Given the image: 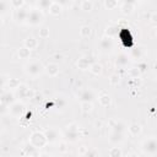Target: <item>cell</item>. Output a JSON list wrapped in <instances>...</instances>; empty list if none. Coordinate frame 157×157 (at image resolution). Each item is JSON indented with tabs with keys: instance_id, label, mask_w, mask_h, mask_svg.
<instances>
[{
	"instance_id": "obj_11",
	"label": "cell",
	"mask_w": 157,
	"mask_h": 157,
	"mask_svg": "<svg viewBox=\"0 0 157 157\" xmlns=\"http://www.w3.org/2000/svg\"><path fill=\"white\" fill-rule=\"evenodd\" d=\"M118 34L120 36V38H121V40L124 42L125 47H128V48H131L132 38H131V36H130L129 28H119V29H118Z\"/></svg>"
},
{
	"instance_id": "obj_4",
	"label": "cell",
	"mask_w": 157,
	"mask_h": 157,
	"mask_svg": "<svg viewBox=\"0 0 157 157\" xmlns=\"http://www.w3.org/2000/svg\"><path fill=\"white\" fill-rule=\"evenodd\" d=\"M43 70H44L43 64H42L40 61H37V60L29 61L28 64L25 65V71H26V74L29 75V76H33V77L40 75Z\"/></svg>"
},
{
	"instance_id": "obj_22",
	"label": "cell",
	"mask_w": 157,
	"mask_h": 157,
	"mask_svg": "<svg viewBox=\"0 0 157 157\" xmlns=\"http://www.w3.org/2000/svg\"><path fill=\"white\" fill-rule=\"evenodd\" d=\"M48 11H49V13H50L52 16H59V15L61 13V11H63V6H61L60 4H58V2H55V1H53V2H52V5L49 6Z\"/></svg>"
},
{
	"instance_id": "obj_14",
	"label": "cell",
	"mask_w": 157,
	"mask_h": 157,
	"mask_svg": "<svg viewBox=\"0 0 157 157\" xmlns=\"http://www.w3.org/2000/svg\"><path fill=\"white\" fill-rule=\"evenodd\" d=\"M0 101H1L2 104H5L6 107H9L10 104H12V103L16 101V98H15V94H13L12 92L7 91V92H4V93L0 96Z\"/></svg>"
},
{
	"instance_id": "obj_12",
	"label": "cell",
	"mask_w": 157,
	"mask_h": 157,
	"mask_svg": "<svg viewBox=\"0 0 157 157\" xmlns=\"http://www.w3.org/2000/svg\"><path fill=\"white\" fill-rule=\"evenodd\" d=\"M78 99L81 102H92L94 99V93L90 88H85L78 93Z\"/></svg>"
},
{
	"instance_id": "obj_9",
	"label": "cell",
	"mask_w": 157,
	"mask_h": 157,
	"mask_svg": "<svg viewBox=\"0 0 157 157\" xmlns=\"http://www.w3.org/2000/svg\"><path fill=\"white\" fill-rule=\"evenodd\" d=\"M27 11L25 7H20V9H15L13 13H12V18L17 22V23H23L26 22V17H27Z\"/></svg>"
},
{
	"instance_id": "obj_27",
	"label": "cell",
	"mask_w": 157,
	"mask_h": 157,
	"mask_svg": "<svg viewBox=\"0 0 157 157\" xmlns=\"http://www.w3.org/2000/svg\"><path fill=\"white\" fill-rule=\"evenodd\" d=\"M17 55L20 56V59H28L29 55H31V50L26 47H21L18 50H17Z\"/></svg>"
},
{
	"instance_id": "obj_45",
	"label": "cell",
	"mask_w": 157,
	"mask_h": 157,
	"mask_svg": "<svg viewBox=\"0 0 157 157\" xmlns=\"http://www.w3.org/2000/svg\"><path fill=\"white\" fill-rule=\"evenodd\" d=\"M66 142H60L59 144V151L60 152H66Z\"/></svg>"
},
{
	"instance_id": "obj_41",
	"label": "cell",
	"mask_w": 157,
	"mask_h": 157,
	"mask_svg": "<svg viewBox=\"0 0 157 157\" xmlns=\"http://www.w3.org/2000/svg\"><path fill=\"white\" fill-rule=\"evenodd\" d=\"M7 9H9V5L5 0H0V16L5 15L7 12Z\"/></svg>"
},
{
	"instance_id": "obj_20",
	"label": "cell",
	"mask_w": 157,
	"mask_h": 157,
	"mask_svg": "<svg viewBox=\"0 0 157 157\" xmlns=\"http://www.w3.org/2000/svg\"><path fill=\"white\" fill-rule=\"evenodd\" d=\"M109 124H110L112 130H114V131L124 132V131L126 130V125H125L123 121H120V120H110Z\"/></svg>"
},
{
	"instance_id": "obj_32",
	"label": "cell",
	"mask_w": 157,
	"mask_h": 157,
	"mask_svg": "<svg viewBox=\"0 0 157 157\" xmlns=\"http://www.w3.org/2000/svg\"><path fill=\"white\" fill-rule=\"evenodd\" d=\"M80 107H81V110H82L83 113H90V112H92V109H93L92 102H81Z\"/></svg>"
},
{
	"instance_id": "obj_40",
	"label": "cell",
	"mask_w": 157,
	"mask_h": 157,
	"mask_svg": "<svg viewBox=\"0 0 157 157\" xmlns=\"http://www.w3.org/2000/svg\"><path fill=\"white\" fill-rule=\"evenodd\" d=\"M10 2L13 9H20V7H23L26 0H10Z\"/></svg>"
},
{
	"instance_id": "obj_47",
	"label": "cell",
	"mask_w": 157,
	"mask_h": 157,
	"mask_svg": "<svg viewBox=\"0 0 157 157\" xmlns=\"http://www.w3.org/2000/svg\"><path fill=\"white\" fill-rule=\"evenodd\" d=\"M139 0H123V2L125 4H131V5H136Z\"/></svg>"
},
{
	"instance_id": "obj_25",
	"label": "cell",
	"mask_w": 157,
	"mask_h": 157,
	"mask_svg": "<svg viewBox=\"0 0 157 157\" xmlns=\"http://www.w3.org/2000/svg\"><path fill=\"white\" fill-rule=\"evenodd\" d=\"M90 71L93 74V75H96V76H98V75H101L102 74V71H103V67H102V65L101 64H98V63H91V65H90Z\"/></svg>"
},
{
	"instance_id": "obj_50",
	"label": "cell",
	"mask_w": 157,
	"mask_h": 157,
	"mask_svg": "<svg viewBox=\"0 0 157 157\" xmlns=\"http://www.w3.org/2000/svg\"><path fill=\"white\" fill-rule=\"evenodd\" d=\"M26 2H28L29 5H34V4L38 2V0H26Z\"/></svg>"
},
{
	"instance_id": "obj_15",
	"label": "cell",
	"mask_w": 157,
	"mask_h": 157,
	"mask_svg": "<svg viewBox=\"0 0 157 157\" xmlns=\"http://www.w3.org/2000/svg\"><path fill=\"white\" fill-rule=\"evenodd\" d=\"M129 61H130V56L128 54H125V53H120V54H118V56H117L114 63H115L117 66L124 67V66H126L129 64Z\"/></svg>"
},
{
	"instance_id": "obj_10",
	"label": "cell",
	"mask_w": 157,
	"mask_h": 157,
	"mask_svg": "<svg viewBox=\"0 0 157 157\" xmlns=\"http://www.w3.org/2000/svg\"><path fill=\"white\" fill-rule=\"evenodd\" d=\"M21 155L22 156H27V157H36V156H40V152H39L38 148H36L33 145H31L28 142L25 147H22Z\"/></svg>"
},
{
	"instance_id": "obj_19",
	"label": "cell",
	"mask_w": 157,
	"mask_h": 157,
	"mask_svg": "<svg viewBox=\"0 0 157 157\" xmlns=\"http://www.w3.org/2000/svg\"><path fill=\"white\" fill-rule=\"evenodd\" d=\"M98 103L102 105V107H109L110 103H112V98L108 93L105 92H101L99 96H98Z\"/></svg>"
},
{
	"instance_id": "obj_54",
	"label": "cell",
	"mask_w": 157,
	"mask_h": 157,
	"mask_svg": "<svg viewBox=\"0 0 157 157\" xmlns=\"http://www.w3.org/2000/svg\"><path fill=\"white\" fill-rule=\"evenodd\" d=\"M1 131H2V126L0 125V132H1Z\"/></svg>"
},
{
	"instance_id": "obj_33",
	"label": "cell",
	"mask_w": 157,
	"mask_h": 157,
	"mask_svg": "<svg viewBox=\"0 0 157 157\" xmlns=\"http://www.w3.org/2000/svg\"><path fill=\"white\" fill-rule=\"evenodd\" d=\"M92 9H93V4H92L91 0H83L81 2V10H83L86 12H90Z\"/></svg>"
},
{
	"instance_id": "obj_13",
	"label": "cell",
	"mask_w": 157,
	"mask_h": 157,
	"mask_svg": "<svg viewBox=\"0 0 157 157\" xmlns=\"http://www.w3.org/2000/svg\"><path fill=\"white\" fill-rule=\"evenodd\" d=\"M109 142L110 144H114V145H118L120 142L124 141V132H119V131H114L112 130V132L109 134Z\"/></svg>"
},
{
	"instance_id": "obj_18",
	"label": "cell",
	"mask_w": 157,
	"mask_h": 157,
	"mask_svg": "<svg viewBox=\"0 0 157 157\" xmlns=\"http://www.w3.org/2000/svg\"><path fill=\"white\" fill-rule=\"evenodd\" d=\"M23 47L28 48L29 50H33V49H36V48L38 47V40H37L33 36H28V37L23 40Z\"/></svg>"
},
{
	"instance_id": "obj_24",
	"label": "cell",
	"mask_w": 157,
	"mask_h": 157,
	"mask_svg": "<svg viewBox=\"0 0 157 157\" xmlns=\"http://www.w3.org/2000/svg\"><path fill=\"white\" fill-rule=\"evenodd\" d=\"M134 10H135V5L125 4V2H123V4L120 5V12H121L123 15H125V16L131 15V13L134 12Z\"/></svg>"
},
{
	"instance_id": "obj_26",
	"label": "cell",
	"mask_w": 157,
	"mask_h": 157,
	"mask_svg": "<svg viewBox=\"0 0 157 157\" xmlns=\"http://www.w3.org/2000/svg\"><path fill=\"white\" fill-rule=\"evenodd\" d=\"M118 29H119L118 26H115V25H110V26H108L107 29H105V36L109 37V38H113V37L118 36Z\"/></svg>"
},
{
	"instance_id": "obj_37",
	"label": "cell",
	"mask_w": 157,
	"mask_h": 157,
	"mask_svg": "<svg viewBox=\"0 0 157 157\" xmlns=\"http://www.w3.org/2000/svg\"><path fill=\"white\" fill-rule=\"evenodd\" d=\"M141 55H142V49H141L140 47H137V48H132V49H131L130 58H137V59H140Z\"/></svg>"
},
{
	"instance_id": "obj_2",
	"label": "cell",
	"mask_w": 157,
	"mask_h": 157,
	"mask_svg": "<svg viewBox=\"0 0 157 157\" xmlns=\"http://www.w3.org/2000/svg\"><path fill=\"white\" fill-rule=\"evenodd\" d=\"M29 144L33 145L36 148L40 150V148L45 147L48 141H47V137L43 131H33L29 136Z\"/></svg>"
},
{
	"instance_id": "obj_21",
	"label": "cell",
	"mask_w": 157,
	"mask_h": 157,
	"mask_svg": "<svg viewBox=\"0 0 157 157\" xmlns=\"http://www.w3.org/2000/svg\"><path fill=\"white\" fill-rule=\"evenodd\" d=\"M126 129H128V131H129V134H130L131 136H137V135H140V134H141V130H142L141 125L137 124V123H131L129 126H126Z\"/></svg>"
},
{
	"instance_id": "obj_52",
	"label": "cell",
	"mask_w": 157,
	"mask_h": 157,
	"mask_svg": "<svg viewBox=\"0 0 157 157\" xmlns=\"http://www.w3.org/2000/svg\"><path fill=\"white\" fill-rule=\"evenodd\" d=\"M4 85H5V80H4V77H2V76H0V88H1Z\"/></svg>"
},
{
	"instance_id": "obj_39",
	"label": "cell",
	"mask_w": 157,
	"mask_h": 157,
	"mask_svg": "<svg viewBox=\"0 0 157 157\" xmlns=\"http://www.w3.org/2000/svg\"><path fill=\"white\" fill-rule=\"evenodd\" d=\"M38 34H39V37H40L42 39L49 38V28H48V27H42V28L39 29V32H38Z\"/></svg>"
},
{
	"instance_id": "obj_44",
	"label": "cell",
	"mask_w": 157,
	"mask_h": 157,
	"mask_svg": "<svg viewBox=\"0 0 157 157\" xmlns=\"http://www.w3.org/2000/svg\"><path fill=\"white\" fill-rule=\"evenodd\" d=\"M87 148H88L87 146H81V147L78 148V152H77V153H78V156H85V153H86Z\"/></svg>"
},
{
	"instance_id": "obj_5",
	"label": "cell",
	"mask_w": 157,
	"mask_h": 157,
	"mask_svg": "<svg viewBox=\"0 0 157 157\" xmlns=\"http://www.w3.org/2000/svg\"><path fill=\"white\" fill-rule=\"evenodd\" d=\"M64 137H65V141L67 142H75L77 141L81 135H80V130H78V126L76 124H70L66 126V130H65V134H64Z\"/></svg>"
},
{
	"instance_id": "obj_3",
	"label": "cell",
	"mask_w": 157,
	"mask_h": 157,
	"mask_svg": "<svg viewBox=\"0 0 157 157\" xmlns=\"http://www.w3.org/2000/svg\"><path fill=\"white\" fill-rule=\"evenodd\" d=\"M141 150L147 156H155L157 153V139L148 137L141 144Z\"/></svg>"
},
{
	"instance_id": "obj_43",
	"label": "cell",
	"mask_w": 157,
	"mask_h": 157,
	"mask_svg": "<svg viewBox=\"0 0 157 157\" xmlns=\"http://www.w3.org/2000/svg\"><path fill=\"white\" fill-rule=\"evenodd\" d=\"M55 2H58V4H60L61 6H67V5H70V2H71V0H54Z\"/></svg>"
},
{
	"instance_id": "obj_51",
	"label": "cell",
	"mask_w": 157,
	"mask_h": 157,
	"mask_svg": "<svg viewBox=\"0 0 157 157\" xmlns=\"http://www.w3.org/2000/svg\"><path fill=\"white\" fill-rule=\"evenodd\" d=\"M5 108H6V105H5V104H2V103H1V101H0V113H2V112L5 110Z\"/></svg>"
},
{
	"instance_id": "obj_42",
	"label": "cell",
	"mask_w": 157,
	"mask_h": 157,
	"mask_svg": "<svg viewBox=\"0 0 157 157\" xmlns=\"http://www.w3.org/2000/svg\"><path fill=\"white\" fill-rule=\"evenodd\" d=\"M98 155H99L98 151L94 148H87V151L85 153V156H98Z\"/></svg>"
},
{
	"instance_id": "obj_36",
	"label": "cell",
	"mask_w": 157,
	"mask_h": 157,
	"mask_svg": "<svg viewBox=\"0 0 157 157\" xmlns=\"http://www.w3.org/2000/svg\"><path fill=\"white\" fill-rule=\"evenodd\" d=\"M104 7L108 10H114L118 7V0H104Z\"/></svg>"
},
{
	"instance_id": "obj_1",
	"label": "cell",
	"mask_w": 157,
	"mask_h": 157,
	"mask_svg": "<svg viewBox=\"0 0 157 157\" xmlns=\"http://www.w3.org/2000/svg\"><path fill=\"white\" fill-rule=\"evenodd\" d=\"M44 15L40 9H32L27 11V17H26V23L29 26H38L43 22Z\"/></svg>"
},
{
	"instance_id": "obj_30",
	"label": "cell",
	"mask_w": 157,
	"mask_h": 157,
	"mask_svg": "<svg viewBox=\"0 0 157 157\" xmlns=\"http://www.w3.org/2000/svg\"><path fill=\"white\" fill-rule=\"evenodd\" d=\"M53 1L54 0H38V2H37L38 9H40V10H48Z\"/></svg>"
},
{
	"instance_id": "obj_7",
	"label": "cell",
	"mask_w": 157,
	"mask_h": 157,
	"mask_svg": "<svg viewBox=\"0 0 157 157\" xmlns=\"http://www.w3.org/2000/svg\"><path fill=\"white\" fill-rule=\"evenodd\" d=\"M9 107H10L9 110H10V113H11L13 117H21V115L26 112L25 104H23L22 102H20V101H15V102H13L12 104H10Z\"/></svg>"
},
{
	"instance_id": "obj_53",
	"label": "cell",
	"mask_w": 157,
	"mask_h": 157,
	"mask_svg": "<svg viewBox=\"0 0 157 157\" xmlns=\"http://www.w3.org/2000/svg\"><path fill=\"white\" fill-rule=\"evenodd\" d=\"M2 26V18H1V16H0V27Z\"/></svg>"
},
{
	"instance_id": "obj_31",
	"label": "cell",
	"mask_w": 157,
	"mask_h": 157,
	"mask_svg": "<svg viewBox=\"0 0 157 157\" xmlns=\"http://www.w3.org/2000/svg\"><path fill=\"white\" fill-rule=\"evenodd\" d=\"M91 33H92V29L90 26H82L80 28V36L83 38H88L91 36Z\"/></svg>"
},
{
	"instance_id": "obj_49",
	"label": "cell",
	"mask_w": 157,
	"mask_h": 157,
	"mask_svg": "<svg viewBox=\"0 0 157 157\" xmlns=\"http://www.w3.org/2000/svg\"><path fill=\"white\" fill-rule=\"evenodd\" d=\"M52 58H54L55 60H60L61 58H63V55L61 54H58V53H55V54H53V56Z\"/></svg>"
},
{
	"instance_id": "obj_29",
	"label": "cell",
	"mask_w": 157,
	"mask_h": 157,
	"mask_svg": "<svg viewBox=\"0 0 157 157\" xmlns=\"http://www.w3.org/2000/svg\"><path fill=\"white\" fill-rule=\"evenodd\" d=\"M20 85H21L20 80H18V78H15V77L9 78V81H7V87H9L10 90H16Z\"/></svg>"
},
{
	"instance_id": "obj_16",
	"label": "cell",
	"mask_w": 157,
	"mask_h": 157,
	"mask_svg": "<svg viewBox=\"0 0 157 157\" xmlns=\"http://www.w3.org/2000/svg\"><path fill=\"white\" fill-rule=\"evenodd\" d=\"M113 45H114L113 38H109V37H107V36H104V37L99 40V47H101V49H103V50H110V49H113Z\"/></svg>"
},
{
	"instance_id": "obj_38",
	"label": "cell",
	"mask_w": 157,
	"mask_h": 157,
	"mask_svg": "<svg viewBox=\"0 0 157 157\" xmlns=\"http://www.w3.org/2000/svg\"><path fill=\"white\" fill-rule=\"evenodd\" d=\"M55 105H56V108L58 109H64L65 107H66V101H65V98H63V97H59V98H56L55 99Z\"/></svg>"
},
{
	"instance_id": "obj_48",
	"label": "cell",
	"mask_w": 157,
	"mask_h": 157,
	"mask_svg": "<svg viewBox=\"0 0 157 157\" xmlns=\"http://www.w3.org/2000/svg\"><path fill=\"white\" fill-rule=\"evenodd\" d=\"M137 67H139L140 71L142 72V71L145 70V67H146V64H145V63H140V64H137Z\"/></svg>"
},
{
	"instance_id": "obj_46",
	"label": "cell",
	"mask_w": 157,
	"mask_h": 157,
	"mask_svg": "<svg viewBox=\"0 0 157 157\" xmlns=\"http://www.w3.org/2000/svg\"><path fill=\"white\" fill-rule=\"evenodd\" d=\"M151 22L153 25H156V22H157V13L156 12H152V15H151Z\"/></svg>"
},
{
	"instance_id": "obj_34",
	"label": "cell",
	"mask_w": 157,
	"mask_h": 157,
	"mask_svg": "<svg viewBox=\"0 0 157 157\" xmlns=\"http://www.w3.org/2000/svg\"><path fill=\"white\" fill-rule=\"evenodd\" d=\"M120 82V75L119 74H112L109 76V83L112 86H118Z\"/></svg>"
},
{
	"instance_id": "obj_17",
	"label": "cell",
	"mask_w": 157,
	"mask_h": 157,
	"mask_svg": "<svg viewBox=\"0 0 157 157\" xmlns=\"http://www.w3.org/2000/svg\"><path fill=\"white\" fill-rule=\"evenodd\" d=\"M45 72L49 75V76H52V77H54V76H56L58 74H59V65L56 64V63H49L45 67Z\"/></svg>"
},
{
	"instance_id": "obj_35",
	"label": "cell",
	"mask_w": 157,
	"mask_h": 157,
	"mask_svg": "<svg viewBox=\"0 0 157 157\" xmlns=\"http://www.w3.org/2000/svg\"><path fill=\"white\" fill-rule=\"evenodd\" d=\"M108 155H109L110 157H121V156H123V152H121L120 147H112V148L109 150Z\"/></svg>"
},
{
	"instance_id": "obj_23",
	"label": "cell",
	"mask_w": 157,
	"mask_h": 157,
	"mask_svg": "<svg viewBox=\"0 0 157 157\" xmlns=\"http://www.w3.org/2000/svg\"><path fill=\"white\" fill-rule=\"evenodd\" d=\"M76 65H77V67H78L80 70H87V69L90 67V65H91V60H90V58H87V56H81V58L77 60Z\"/></svg>"
},
{
	"instance_id": "obj_28",
	"label": "cell",
	"mask_w": 157,
	"mask_h": 157,
	"mask_svg": "<svg viewBox=\"0 0 157 157\" xmlns=\"http://www.w3.org/2000/svg\"><path fill=\"white\" fill-rule=\"evenodd\" d=\"M128 75L130 76V78H139V77L141 76V71H140V69H139L137 66L130 67V69L128 70Z\"/></svg>"
},
{
	"instance_id": "obj_6",
	"label": "cell",
	"mask_w": 157,
	"mask_h": 157,
	"mask_svg": "<svg viewBox=\"0 0 157 157\" xmlns=\"http://www.w3.org/2000/svg\"><path fill=\"white\" fill-rule=\"evenodd\" d=\"M15 91H16L15 96L20 99H32V98H34V94H36L32 88H29V87H27L26 85H22V83Z\"/></svg>"
},
{
	"instance_id": "obj_8",
	"label": "cell",
	"mask_w": 157,
	"mask_h": 157,
	"mask_svg": "<svg viewBox=\"0 0 157 157\" xmlns=\"http://www.w3.org/2000/svg\"><path fill=\"white\" fill-rule=\"evenodd\" d=\"M43 132H44V135H45V137H47V141H48L49 144L56 142V141L59 140V137H60V132H59L58 129H55V128H48V129H45Z\"/></svg>"
}]
</instances>
